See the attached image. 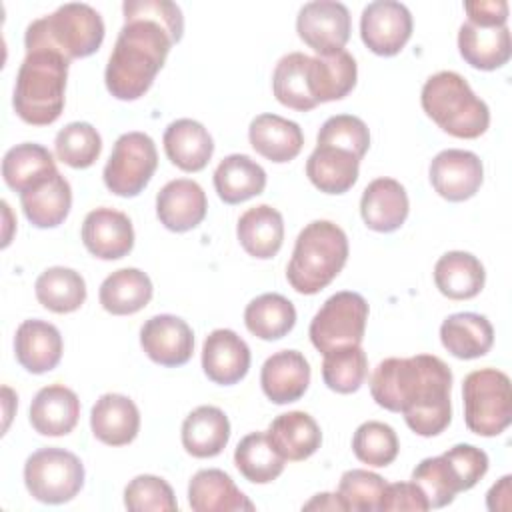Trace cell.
I'll return each instance as SVG.
<instances>
[{
    "mask_svg": "<svg viewBox=\"0 0 512 512\" xmlns=\"http://www.w3.org/2000/svg\"><path fill=\"white\" fill-rule=\"evenodd\" d=\"M124 26L106 64L108 92L136 100L148 92L174 44L182 40L184 16L170 0H126Z\"/></svg>",
    "mask_w": 512,
    "mask_h": 512,
    "instance_id": "1",
    "label": "cell"
},
{
    "mask_svg": "<svg viewBox=\"0 0 512 512\" xmlns=\"http://www.w3.org/2000/svg\"><path fill=\"white\" fill-rule=\"evenodd\" d=\"M452 372L434 354L382 360L370 378L378 406L402 412L408 428L424 438L438 436L452 420Z\"/></svg>",
    "mask_w": 512,
    "mask_h": 512,
    "instance_id": "2",
    "label": "cell"
},
{
    "mask_svg": "<svg viewBox=\"0 0 512 512\" xmlns=\"http://www.w3.org/2000/svg\"><path fill=\"white\" fill-rule=\"evenodd\" d=\"M68 64L62 54L52 50L26 52L12 96V106L20 120L32 126H48L60 118Z\"/></svg>",
    "mask_w": 512,
    "mask_h": 512,
    "instance_id": "3",
    "label": "cell"
},
{
    "mask_svg": "<svg viewBox=\"0 0 512 512\" xmlns=\"http://www.w3.org/2000/svg\"><path fill=\"white\" fill-rule=\"evenodd\" d=\"M346 260V232L330 220H314L296 238L286 278L296 292L312 296L340 274Z\"/></svg>",
    "mask_w": 512,
    "mask_h": 512,
    "instance_id": "4",
    "label": "cell"
},
{
    "mask_svg": "<svg viewBox=\"0 0 512 512\" xmlns=\"http://www.w3.org/2000/svg\"><path fill=\"white\" fill-rule=\"evenodd\" d=\"M104 40V20L90 6L70 2L28 24L24 32L26 52L52 50L68 62L94 54Z\"/></svg>",
    "mask_w": 512,
    "mask_h": 512,
    "instance_id": "5",
    "label": "cell"
},
{
    "mask_svg": "<svg viewBox=\"0 0 512 512\" xmlns=\"http://www.w3.org/2000/svg\"><path fill=\"white\" fill-rule=\"evenodd\" d=\"M428 118L456 138H478L490 124V110L464 76L452 70L432 74L420 94Z\"/></svg>",
    "mask_w": 512,
    "mask_h": 512,
    "instance_id": "6",
    "label": "cell"
},
{
    "mask_svg": "<svg viewBox=\"0 0 512 512\" xmlns=\"http://www.w3.org/2000/svg\"><path fill=\"white\" fill-rule=\"evenodd\" d=\"M464 422L478 436H498L512 422L510 378L496 368L470 372L462 382Z\"/></svg>",
    "mask_w": 512,
    "mask_h": 512,
    "instance_id": "7",
    "label": "cell"
},
{
    "mask_svg": "<svg viewBox=\"0 0 512 512\" xmlns=\"http://www.w3.org/2000/svg\"><path fill=\"white\" fill-rule=\"evenodd\" d=\"M24 484L44 504L70 502L84 486V464L64 448L48 446L32 452L24 464Z\"/></svg>",
    "mask_w": 512,
    "mask_h": 512,
    "instance_id": "8",
    "label": "cell"
},
{
    "mask_svg": "<svg viewBox=\"0 0 512 512\" xmlns=\"http://www.w3.org/2000/svg\"><path fill=\"white\" fill-rule=\"evenodd\" d=\"M368 320V302L352 290L332 294L310 322L314 348L328 354L336 348L360 346Z\"/></svg>",
    "mask_w": 512,
    "mask_h": 512,
    "instance_id": "9",
    "label": "cell"
},
{
    "mask_svg": "<svg viewBox=\"0 0 512 512\" xmlns=\"http://www.w3.org/2000/svg\"><path fill=\"white\" fill-rule=\"evenodd\" d=\"M156 168L158 152L154 140L144 132H126L114 142L102 176L112 194L132 198L148 186Z\"/></svg>",
    "mask_w": 512,
    "mask_h": 512,
    "instance_id": "10",
    "label": "cell"
},
{
    "mask_svg": "<svg viewBox=\"0 0 512 512\" xmlns=\"http://www.w3.org/2000/svg\"><path fill=\"white\" fill-rule=\"evenodd\" d=\"M296 32L318 56H332L344 50L350 38V12L336 0L308 2L298 12Z\"/></svg>",
    "mask_w": 512,
    "mask_h": 512,
    "instance_id": "11",
    "label": "cell"
},
{
    "mask_svg": "<svg viewBox=\"0 0 512 512\" xmlns=\"http://www.w3.org/2000/svg\"><path fill=\"white\" fill-rule=\"evenodd\" d=\"M360 36L370 52L394 56L412 36V14L396 0L370 2L360 16Z\"/></svg>",
    "mask_w": 512,
    "mask_h": 512,
    "instance_id": "12",
    "label": "cell"
},
{
    "mask_svg": "<svg viewBox=\"0 0 512 512\" xmlns=\"http://www.w3.org/2000/svg\"><path fill=\"white\" fill-rule=\"evenodd\" d=\"M430 184L448 202H464L472 198L484 180L482 160L460 148L438 152L430 162Z\"/></svg>",
    "mask_w": 512,
    "mask_h": 512,
    "instance_id": "13",
    "label": "cell"
},
{
    "mask_svg": "<svg viewBox=\"0 0 512 512\" xmlns=\"http://www.w3.org/2000/svg\"><path fill=\"white\" fill-rule=\"evenodd\" d=\"M140 346L160 366H182L192 358L194 332L186 320L174 314H158L142 324Z\"/></svg>",
    "mask_w": 512,
    "mask_h": 512,
    "instance_id": "14",
    "label": "cell"
},
{
    "mask_svg": "<svg viewBox=\"0 0 512 512\" xmlns=\"http://www.w3.org/2000/svg\"><path fill=\"white\" fill-rule=\"evenodd\" d=\"M82 242L100 260L124 258L134 246L130 218L114 208H96L82 222Z\"/></svg>",
    "mask_w": 512,
    "mask_h": 512,
    "instance_id": "15",
    "label": "cell"
},
{
    "mask_svg": "<svg viewBox=\"0 0 512 512\" xmlns=\"http://www.w3.org/2000/svg\"><path fill=\"white\" fill-rule=\"evenodd\" d=\"M208 210L202 186L190 178L170 180L156 194V216L160 224L172 232H188L196 228Z\"/></svg>",
    "mask_w": 512,
    "mask_h": 512,
    "instance_id": "16",
    "label": "cell"
},
{
    "mask_svg": "<svg viewBox=\"0 0 512 512\" xmlns=\"http://www.w3.org/2000/svg\"><path fill=\"white\" fill-rule=\"evenodd\" d=\"M202 368L214 384H236L248 374L250 348L234 330L216 328L202 344Z\"/></svg>",
    "mask_w": 512,
    "mask_h": 512,
    "instance_id": "17",
    "label": "cell"
},
{
    "mask_svg": "<svg viewBox=\"0 0 512 512\" xmlns=\"http://www.w3.org/2000/svg\"><path fill=\"white\" fill-rule=\"evenodd\" d=\"M260 384L274 404H290L304 396L310 384V364L298 350H280L266 358Z\"/></svg>",
    "mask_w": 512,
    "mask_h": 512,
    "instance_id": "18",
    "label": "cell"
},
{
    "mask_svg": "<svg viewBox=\"0 0 512 512\" xmlns=\"http://www.w3.org/2000/svg\"><path fill=\"white\" fill-rule=\"evenodd\" d=\"M410 202L406 188L394 178L372 180L360 198V214L364 224L374 232H394L408 218Z\"/></svg>",
    "mask_w": 512,
    "mask_h": 512,
    "instance_id": "19",
    "label": "cell"
},
{
    "mask_svg": "<svg viewBox=\"0 0 512 512\" xmlns=\"http://www.w3.org/2000/svg\"><path fill=\"white\" fill-rule=\"evenodd\" d=\"M16 360L32 374H44L58 366L62 358L60 330L44 320H24L14 336Z\"/></svg>",
    "mask_w": 512,
    "mask_h": 512,
    "instance_id": "20",
    "label": "cell"
},
{
    "mask_svg": "<svg viewBox=\"0 0 512 512\" xmlns=\"http://www.w3.org/2000/svg\"><path fill=\"white\" fill-rule=\"evenodd\" d=\"M90 428L100 442L126 446L140 430L138 406L124 394H102L90 410Z\"/></svg>",
    "mask_w": 512,
    "mask_h": 512,
    "instance_id": "21",
    "label": "cell"
},
{
    "mask_svg": "<svg viewBox=\"0 0 512 512\" xmlns=\"http://www.w3.org/2000/svg\"><path fill=\"white\" fill-rule=\"evenodd\" d=\"M20 204L32 226L56 228L70 212L72 188L60 172H54L20 192Z\"/></svg>",
    "mask_w": 512,
    "mask_h": 512,
    "instance_id": "22",
    "label": "cell"
},
{
    "mask_svg": "<svg viewBox=\"0 0 512 512\" xmlns=\"http://www.w3.org/2000/svg\"><path fill=\"white\" fill-rule=\"evenodd\" d=\"M80 416V400L74 390L50 384L36 392L30 404V424L42 436H66Z\"/></svg>",
    "mask_w": 512,
    "mask_h": 512,
    "instance_id": "23",
    "label": "cell"
},
{
    "mask_svg": "<svg viewBox=\"0 0 512 512\" xmlns=\"http://www.w3.org/2000/svg\"><path fill=\"white\" fill-rule=\"evenodd\" d=\"M188 504L194 512H252L254 504L234 484V480L218 470H198L188 484Z\"/></svg>",
    "mask_w": 512,
    "mask_h": 512,
    "instance_id": "24",
    "label": "cell"
},
{
    "mask_svg": "<svg viewBox=\"0 0 512 512\" xmlns=\"http://www.w3.org/2000/svg\"><path fill=\"white\" fill-rule=\"evenodd\" d=\"M458 50L464 62L478 70L502 68L512 54L508 26H480L464 22L458 30Z\"/></svg>",
    "mask_w": 512,
    "mask_h": 512,
    "instance_id": "25",
    "label": "cell"
},
{
    "mask_svg": "<svg viewBox=\"0 0 512 512\" xmlns=\"http://www.w3.org/2000/svg\"><path fill=\"white\" fill-rule=\"evenodd\" d=\"M248 140L260 156L276 164L294 160L304 146L302 128L278 114L256 116L250 122Z\"/></svg>",
    "mask_w": 512,
    "mask_h": 512,
    "instance_id": "26",
    "label": "cell"
},
{
    "mask_svg": "<svg viewBox=\"0 0 512 512\" xmlns=\"http://www.w3.org/2000/svg\"><path fill=\"white\" fill-rule=\"evenodd\" d=\"M268 440L284 460L300 462L310 458L322 444L318 422L302 410H292L276 416L268 430Z\"/></svg>",
    "mask_w": 512,
    "mask_h": 512,
    "instance_id": "27",
    "label": "cell"
},
{
    "mask_svg": "<svg viewBox=\"0 0 512 512\" xmlns=\"http://www.w3.org/2000/svg\"><path fill=\"white\" fill-rule=\"evenodd\" d=\"M162 142L168 160L184 172L202 170L214 154L212 136L192 118H180L168 124Z\"/></svg>",
    "mask_w": 512,
    "mask_h": 512,
    "instance_id": "28",
    "label": "cell"
},
{
    "mask_svg": "<svg viewBox=\"0 0 512 512\" xmlns=\"http://www.w3.org/2000/svg\"><path fill=\"white\" fill-rule=\"evenodd\" d=\"M360 170V158L352 152L328 144H316L306 162V176L310 182L326 194H344L356 180Z\"/></svg>",
    "mask_w": 512,
    "mask_h": 512,
    "instance_id": "29",
    "label": "cell"
},
{
    "mask_svg": "<svg viewBox=\"0 0 512 512\" xmlns=\"http://www.w3.org/2000/svg\"><path fill=\"white\" fill-rule=\"evenodd\" d=\"M442 346L460 360L480 358L494 344V328L490 320L476 312L450 314L440 326Z\"/></svg>",
    "mask_w": 512,
    "mask_h": 512,
    "instance_id": "30",
    "label": "cell"
},
{
    "mask_svg": "<svg viewBox=\"0 0 512 512\" xmlns=\"http://www.w3.org/2000/svg\"><path fill=\"white\" fill-rule=\"evenodd\" d=\"M236 236L240 246L258 260H268L278 254L284 240L282 214L268 206L258 204L248 208L236 224Z\"/></svg>",
    "mask_w": 512,
    "mask_h": 512,
    "instance_id": "31",
    "label": "cell"
},
{
    "mask_svg": "<svg viewBox=\"0 0 512 512\" xmlns=\"http://www.w3.org/2000/svg\"><path fill=\"white\" fill-rule=\"evenodd\" d=\"M434 282L446 298L470 300L484 288L486 272L474 254L452 250L442 254L434 264Z\"/></svg>",
    "mask_w": 512,
    "mask_h": 512,
    "instance_id": "32",
    "label": "cell"
},
{
    "mask_svg": "<svg viewBox=\"0 0 512 512\" xmlns=\"http://www.w3.org/2000/svg\"><path fill=\"white\" fill-rule=\"evenodd\" d=\"M228 440V416L216 406H198L182 422V446L194 458L218 456Z\"/></svg>",
    "mask_w": 512,
    "mask_h": 512,
    "instance_id": "33",
    "label": "cell"
},
{
    "mask_svg": "<svg viewBox=\"0 0 512 512\" xmlns=\"http://www.w3.org/2000/svg\"><path fill=\"white\" fill-rule=\"evenodd\" d=\"M356 60L350 52L340 50L332 56H310L308 80L316 104L342 100L356 86Z\"/></svg>",
    "mask_w": 512,
    "mask_h": 512,
    "instance_id": "34",
    "label": "cell"
},
{
    "mask_svg": "<svg viewBox=\"0 0 512 512\" xmlns=\"http://www.w3.org/2000/svg\"><path fill=\"white\" fill-rule=\"evenodd\" d=\"M214 188L222 202L240 204L266 188L264 168L246 154H230L214 170Z\"/></svg>",
    "mask_w": 512,
    "mask_h": 512,
    "instance_id": "35",
    "label": "cell"
},
{
    "mask_svg": "<svg viewBox=\"0 0 512 512\" xmlns=\"http://www.w3.org/2000/svg\"><path fill=\"white\" fill-rule=\"evenodd\" d=\"M152 282L146 272L138 268H120L104 278L100 284V304L114 316L140 312L152 300Z\"/></svg>",
    "mask_w": 512,
    "mask_h": 512,
    "instance_id": "36",
    "label": "cell"
},
{
    "mask_svg": "<svg viewBox=\"0 0 512 512\" xmlns=\"http://www.w3.org/2000/svg\"><path fill=\"white\" fill-rule=\"evenodd\" d=\"M54 172L58 170L52 152L36 142L16 144L2 158L4 182L16 192H24Z\"/></svg>",
    "mask_w": 512,
    "mask_h": 512,
    "instance_id": "37",
    "label": "cell"
},
{
    "mask_svg": "<svg viewBox=\"0 0 512 512\" xmlns=\"http://www.w3.org/2000/svg\"><path fill=\"white\" fill-rule=\"evenodd\" d=\"M38 302L56 314L76 312L86 300V282L80 272L64 266L44 270L34 284Z\"/></svg>",
    "mask_w": 512,
    "mask_h": 512,
    "instance_id": "38",
    "label": "cell"
},
{
    "mask_svg": "<svg viewBox=\"0 0 512 512\" xmlns=\"http://www.w3.org/2000/svg\"><path fill=\"white\" fill-rule=\"evenodd\" d=\"M244 324L260 340H280L294 328L296 308L286 296L268 292L246 306Z\"/></svg>",
    "mask_w": 512,
    "mask_h": 512,
    "instance_id": "39",
    "label": "cell"
},
{
    "mask_svg": "<svg viewBox=\"0 0 512 512\" xmlns=\"http://www.w3.org/2000/svg\"><path fill=\"white\" fill-rule=\"evenodd\" d=\"M308 66L310 56L302 52H290L278 60L272 74V90L280 104L298 112H306L318 106L310 92Z\"/></svg>",
    "mask_w": 512,
    "mask_h": 512,
    "instance_id": "40",
    "label": "cell"
},
{
    "mask_svg": "<svg viewBox=\"0 0 512 512\" xmlns=\"http://www.w3.org/2000/svg\"><path fill=\"white\" fill-rule=\"evenodd\" d=\"M284 462L286 460L276 452L266 432L246 434L234 450V464L238 472L254 484H268L276 480L284 470Z\"/></svg>",
    "mask_w": 512,
    "mask_h": 512,
    "instance_id": "41",
    "label": "cell"
},
{
    "mask_svg": "<svg viewBox=\"0 0 512 512\" xmlns=\"http://www.w3.org/2000/svg\"><path fill=\"white\" fill-rule=\"evenodd\" d=\"M368 376V358L362 346L336 348L324 354L322 380L338 394L356 392Z\"/></svg>",
    "mask_w": 512,
    "mask_h": 512,
    "instance_id": "42",
    "label": "cell"
},
{
    "mask_svg": "<svg viewBox=\"0 0 512 512\" xmlns=\"http://www.w3.org/2000/svg\"><path fill=\"white\" fill-rule=\"evenodd\" d=\"M54 152L70 168H88L102 152V138L92 124L70 122L56 134Z\"/></svg>",
    "mask_w": 512,
    "mask_h": 512,
    "instance_id": "43",
    "label": "cell"
},
{
    "mask_svg": "<svg viewBox=\"0 0 512 512\" xmlns=\"http://www.w3.org/2000/svg\"><path fill=\"white\" fill-rule=\"evenodd\" d=\"M352 450L360 462L382 468L396 460L400 444L390 424L368 420L356 428L352 436Z\"/></svg>",
    "mask_w": 512,
    "mask_h": 512,
    "instance_id": "44",
    "label": "cell"
},
{
    "mask_svg": "<svg viewBox=\"0 0 512 512\" xmlns=\"http://www.w3.org/2000/svg\"><path fill=\"white\" fill-rule=\"evenodd\" d=\"M412 482L422 490L426 496L430 508H442L448 506L456 494L460 492L458 482L446 462V458L432 456L424 458L414 470H412Z\"/></svg>",
    "mask_w": 512,
    "mask_h": 512,
    "instance_id": "45",
    "label": "cell"
},
{
    "mask_svg": "<svg viewBox=\"0 0 512 512\" xmlns=\"http://www.w3.org/2000/svg\"><path fill=\"white\" fill-rule=\"evenodd\" d=\"M386 480L362 468L346 470L338 484V496L342 498L346 512H374L380 506V498L384 494Z\"/></svg>",
    "mask_w": 512,
    "mask_h": 512,
    "instance_id": "46",
    "label": "cell"
},
{
    "mask_svg": "<svg viewBox=\"0 0 512 512\" xmlns=\"http://www.w3.org/2000/svg\"><path fill=\"white\" fill-rule=\"evenodd\" d=\"M124 506L132 512H172L178 508V502L164 478L140 474L124 488Z\"/></svg>",
    "mask_w": 512,
    "mask_h": 512,
    "instance_id": "47",
    "label": "cell"
},
{
    "mask_svg": "<svg viewBox=\"0 0 512 512\" xmlns=\"http://www.w3.org/2000/svg\"><path fill=\"white\" fill-rule=\"evenodd\" d=\"M316 144H328L352 152L356 158H364L370 146V132L364 120L352 114L330 116L318 130Z\"/></svg>",
    "mask_w": 512,
    "mask_h": 512,
    "instance_id": "48",
    "label": "cell"
},
{
    "mask_svg": "<svg viewBox=\"0 0 512 512\" xmlns=\"http://www.w3.org/2000/svg\"><path fill=\"white\" fill-rule=\"evenodd\" d=\"M458 482L460 492L470 490L488 472V454L472 444H456L442 454Z\"/></svg>",
    "mask_w": 512,
    "mask_h": 512,
    "instance_id": "49",
    "label": "cell"
},
{
    "mask_svg": "<svg viewBox=\"0 0 512 512\" xmlns=\"http://www.w3.org/2000/svg\"><path fill=\"white\" fill-rule=\"evenodd\" d=\"M378 510H382V512H392V510L424 512V510H430V504H428L426 496L422 494V490L414 482H394V484H386Z\"/></svg>",
    "mask_w": 512,
    "mask_h": 512,
    "instance_id": "50",
    "label": "cell"
},
{
    "mask_svg": "<svg viewBox=\"0 0 512 512\" xmlns=\"http://www.w3.org/2000/svg\"><path fill=\"white\" fill-rule=\"evenodd\" d=\"M468 22L480 26H506L508 2L506 0H474L464 2Z\"/></svg>",
    "mask_w": 512,
    "mask_h": 512,
    "instance_id": "51",
    "label": "cell"
},
{
    "mask_svg": "<svg viewBox=\"0 0 512 512\" xmlns=\"http://www.w3.org/2000/svg\"><path fill=\"white\" fill-rule=\"evenodd\" d=\"M510 480L512 476H502L486 494V506L488 510H510Z\"/></svg>",
    "mask_w": 512,
    "mask_h": 512,
    "instance_id": "52",
    "label": "cell"
},
{
    "mask_svg": "<svg viewBox=\"0 0 512 512\" xmlns=\"http://www.w3.org/2000/svg\"><path fill=\"white\" fill-rule=\"evenodd\" d=\"M304 510H340V512H346V506L342 502V498L336 494H328V492H322V494H316L310 502H306L302 506Z\"/></svg>",
    "mask_w": 512,
    "mask_h": 512,
    "instance_id": "53",
    "label": "cell"
}]
</instances>
